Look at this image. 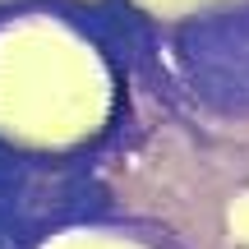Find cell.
Returning <instances> with one entry per match:
<instances>
[{"label": "cell", "mask_w": 249, "mask_h": 249, "mask_svg": "<svg viewBox=\"0 0 249 249\" xmlns=\"http://www.w3.org/2000/svg\"><path fill=\"white\" fill-rule=\"evenodd\" d=\"M111 79L102 55L55 18L0 28V134L33 148H70L102 129Z\"/></svg>", "instance_id": "obj_1"}, {"label": "cell", "mask_w": 249, "mask_h": 249, "mask_svg": "<svg viewBox=\"0 0 249 249\" xmlns=\"http://www.w3.org/2000/svg\"><path fill=\"white\" fill-rule=\"evenodd\" d=\"M42 249H143V245L124 240L116 231H65L55 240H46Z\"/></svg>", "instance_id": "obj_2"}, {"label": "cell", "mask_w": 249, "mask_h": 249, "mask_svg": "<svg viewBox=\"0 0 249 249\" xmlns=\"http://www.w3.org/2000/svg\"><path fill=\"white\" fill-rule=\"evenodd\" d=\"M231 235H235L240 245H249V194H240V198L231 203Z\"/></svg>", "instance_id": "obj_3"}, {"label": "cell", "mask_w": 249, "mask_h": 249, "mask_svg": "<svg viewBox=\"0 0 249 249\" xmlns=\"http://www.w3.org/2000/svg\"><path fill=\"white\" fill-rule=\"evenodd\" d=\"M143 5H152V9H189L198 0H143Z\"/></svg>", "instance_id": "obj_4"}]
</instances>
